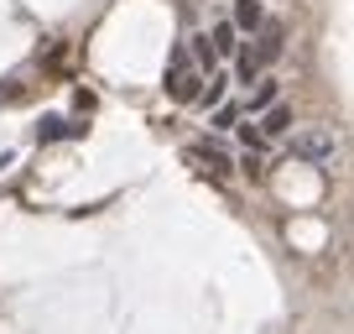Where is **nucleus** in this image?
I'll return each mask as SVG.
<instances>
[{
    "instance_id": "obj_10",
    "label": "nucleus",
    "mask_w": 354,
    "mask_h": 334,
    "mask_svg": "<svg viewBox=\"0 0 354 334\" xmlns=\"http://www.w3.org/2000/svg\"><path fill=\"white\" fill-rule=\"evenodd\" d=\"M224 89H230V78H224V73H214L209 84L198 89V100H203V105H224Z\"/></svg>"
},
{
    "instance_id": "obj_13",
    "label": "nucleus",
    "mask_w": 354,
    "mask_h": 334,
    "mask_svg": "<svg viewBox=\"0 0 354 334\" xmlns=\"http://www.w3.org/2000/svg\"><path fill=\"white\" fill-rule=\"evenodd\" d=\"M240 141H245V152H261V141H266V136L255 131V125H240Z\"/></svg>"
},
{
    "instance_id": "obj_5",
    "label": "nucleus",
    "mask_w": 354,
    "mask_h": 334,
    "mask_svg": "<svg viewBox=\"0 0 354 334\" xmlns=\"http://www.w3.org/2000/svg\"><path fill=\"white\" fill-rule=\"evenodd\" d=\"M255 32H261V47H255V63H277V58H281V26L277 21H261V26H255Z\"/></svg>"
},
{
    "instance_id": "obj_11",
    "label": "nucleus",
    "mask_w": 354,
    "mask_h": 334,
    "mask_svg": "<svg viewBox=\"0 0 354 334\" xmlns=\"http://www.w3.org/2000/svg\"><path fill=\"white\" fill-rule=\"evenodd\" d=\"M240 121V105H214V131H230Z\"/></svg>"
},
{
    "instance_id": "obj_9",
    "label": "nucleus",
    "mask_w": 354,
    "mask_h": 334,
    "mask_svg": "<svg viewBox=\"0 0 354 334\" xmlns=\"http://www.w3.org/2000/svg\"><path fill=\"white\" fill-rule=\"evenodd\" d=\"M209 47H214V58H230L234 47H240V42H234V26H230V21H219V26L209 32Z\"/></svg>"
},
{
    "instance_id": "obj_3",
    "label": "nucleus",
    "mask_w": 354,
    "mask_h": 334,
    "mask_svg": "<svg viewBox=\"0 0 354 334\" xmlns=\"http://www.w3.org/2000/svg\"><path fill=\"white\" fill-rule=\"evenodd\" d=\"M88 125L78 121H63V115H42V125H37V141H78Z\"/></svg>"
},
{
    "instance_id": "obj_1",
    "label": "nucleus",
    "mask_w": 354,
    "mask_h": 334,
    "mask_svg": "<svg viewBox=\"0 0 354 334\" xmlns=\"http://www.w3.org/2000/svg\"><path fill=\"white\" fill-rule=\"evenodd\" d=\"M198 89H203V78L188 68V58H177L172 73H167V94H172L177 105H188V100H198Z\"/></svg>"
},
{
    "instance_id": "obj_12",
    "label": "nucleus",
    "mask_w": 354,
    "mask_h": 334,
    "mask_svg": "<svg viewBox=\"0 0 354 334\" xmlns=\"http://www.w3.org/2000/svg\"><path fill=\"white\" fill-rule=\"evenodd\" d=\"M234 73H240V84H255V78H261V63H255V58L245 53L240 63H234Z\"/></svg>"
},
{
    "instance_id": "obj_8",
    "label": "nucleus",
    "mask_w": 354,
    "mask_h": 334,
    "mask_svg": "<svg viewBox=\"0 0 354 334\" xmlns=\"http://www.w3.org/2000/svg\"><path fill=\"white\" fill-rule=\"evenodd\" d=\"M266 105H277V78H255V89H250V100H245L240 115H261Z\"/></svg>"
},
{
    "instance_id": "obj_6",
    "label": "nucleus",
    "mask_w": 354,
    "mask_h": 334,
    "mask_svg": "<svg viewBox=\"0 0 354 334\" xmlns=\"http://www.w3.org/2000/svg\"><path fill=\"white\" fill-rule=\"evenodd\" d=\"M261 21H266L261 0H234V16H230V26H234V32H255Z\"/></svg>"
},
{
    "instance_id": "obj_2",
    "label": "nucleus",
    "mask_w": 354,
    "mask_h": 334,
    "mask_svg": "<svg viewBox=\"0 0 354 334\" xmlns=\"http://www.w3.org/2000/svg\"><path fill=\"white\" fill-rule=\"evenodd\" d=\"M188 162L198 167V173H209V178H230V157L219 152V146H188Z\"/></svg>"
},
{
    "instance_id": "obj_4",
    "label": "nucleus",
    "mask_w": 354,
    "mask_h": 334,
    "mask_svg": "<svg viewBox=\"0 0 354 334\" xmlns=\"http://www.w3.org/2000/svg\"><path fill=\"white\" fill-rule=\"evenodd\" d=\"M292 152H297V157H308V162H328V157H333V136L308 131V136H297V141H292Z\"/></svg>"
},
{
    "instance_id": "obj_7",
    "label": "nucleus",
    "mask_w": 354,
    "mask_h": 334,
    "mask_svg": "<svg viewBox=\"0 0 354 334\" xmlns=\"http://www.w3.org/2000/svg\"><path fill=\"white\" fill-rule=\"evenodd\" d=\"M292 131V110L287 105H266L261 110V136H287Z\"/></svg>"
}]
</instances>
